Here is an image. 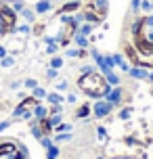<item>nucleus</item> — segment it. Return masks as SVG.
Wrapping results in <instances>:
<instances>
[{
	"instance_id": "37998d69",
	"label": "nucleus",
	"mask_w": 153,
	"mask_h": 159,
	"mask_svg": "<svg viewBox=\"0 0 153 159\" xmlns=\"http://www.w3.org/2000/svg\"><path fill=\"white\" fill-rule=\"evenodd\" d=\"M19 86H21V82H11V90H17Z\"/></svg>"
},
{
	"instance_id": "a19ab883",
	"label": "nucleus",
	"mask_w": 153,
	"mask_h": 159,
	"mask_svg": "<svg viewBox=\"0 0 153 159\" xmlns=\"http://www.w3.org/2000/svg\"><path fill=\"white\" fill-rule=\"evenodd\" d=\"M76 101H78V96H76V94H67V96H65V103H76Z\"/></svg>"
},
{
	"instance_id": "b1692460",
	"label": "nucleus",
	"mask_w": 153,
	"mask_h": 159,
	"mask_svg": "<svg viewBox=\"0 0 153 159\" xmlns=\"http://www.w3.org/2000/svg\"><path fill=\"white\" fill-rule=\"evenodd\" d=\"M72 124H65V121H61V124H59V126H55L53 128V132H55V134H59V132H72Z\"/></svg>"
},
{
	"instance_id": "423d86ee",
	"label": "nucleus",
	"mask_w": 153,
	"mask_h": 159,
	"mask_svg": "<svg viewBox=\"0 0 153 159\" xmlns=\"http://www.w3.org/2000/svg\"><path fill=\"white\" fill-rule=\"evenodd\" d=\"M82 8V2H76V0H67V2H63L61 7L57 8V17L59 15H73V13H78Z\"/></svg>"
},
{
	"instance_id": "ea45409f",
	"label": "nucleus",
	"mask_w": 153,
	"mask_h": 159,
	"mask_svg": "<svg viewBox=\"0 0 153 159\" xmlns=\"http://www.w3.org/2000/svg\"><path fill=\"white\" fill-rule=\"evenodd\" d=\"M67 86H69V84H67V80H61V82L57 84V90H67Z\"/></svg>"
},
{
	"instance_id": "a18cd8bd",
	"label": "nucleus",
	"mask_w": 153,
	"mask_h": 159,
	"mask_svg": "<svg viewBox=\"0 0 153 159\" xmlns=\"http://www.w3.org/2000/svg\"><path fill=\"white\" fill-rule=\"evenodd\" d=\"M76 2H86V0H76Z\"/></svg>"
},
{
	"instance_id": "5701e85b",
	"label": "nucleus",
	"mask_w": 153,
	"mask_h": 159,
	"mask_svg": "<svg viewBox=\"0 0 153 159\" xmlns=\"http://www.w3.org/2000/svg\"><path fill=\"white\" fill-rule=\"evenodd\" d=\"M46 94H49V92H46L44 88H40V86H36V88L32 90V96H34V98H38V101H42V98H46Z\"/></svg>"
},
{
	"instance_id": "9b49d317",
	"label": "nucleus",
	"mask_w": 153,
	"mask_h": 159,
	"mask_svg": "<svg viewBox=\"0 0 153 159\" xmlns=\"http://www.w3.org/2000/svg\"><path fill=\"white\" fill-rule=\"evenodd\" d=\"M19 15L25 19V23H32V25L36 23V17H38V15H36V11H34V8H30V7H25Z\"/></svg>"
},
{
	"instance_id": "f3484780",
	"label": "nucleus",
	"mask_w": 153,
	"mask_h": 159,
	"mask_svg": "<svg viewBox=\"0 0 153 159\" xmlns=\"http://www.w3.org/2000/svg\"><path fill=\"white\" fill-rule=\"evenodd\" d=\"M15 63H17V59L11 57V55H7L4 59H0V67H2V69H11V67H15Z\"/></svg>"
},
{
	"instance_id": "7c9ffc66",
	"label": "nucleus",
	"mask_w": 153,
	"mask_h": 159,
	"mask_svg": "<svg viewBox=\"0 0 153 159\" xmlns=\"http://www.w3.org/2000/svg\"><path fill=\"white\" fill-rule=\"evenodd\" d=\"M141 11L143 13H151V2L149 0H141Z\"/></svg>"
},
{
	"instance_id": "bb28decb",
	"label": "nucleus",
	"mask_w": 153,
	"mask_h": 159,
	"mask_svg": "<svg viewBox=\"0 0 153 159\" xmlns=\"http://www.w3.org/2000/svg\"><path fill=\"white\" fill-rule=\"evenodd\" d=\"M95 71H97V67H92V65H82L80 67V75H90Z\"/></svg>"
},
{
	"instance_id": "f8f14e48",
	"label": "nucleus",
	"mask_w": 153,
	"mask_h": 159,
	"mask_svg": "<svg viewBox=\"0 0 153 159\" xmlns=\"http://www.w3.org/2000/svg\"><path fill=\"white\" fill-rule=\"evenodd\" d=\"M92 115V105H80L78 107V111H76V117H80V119H86V117H90Z\"/></svg>"
},
{
	"instance_id": "1a4fd4ad",
	"label": "nucleus",
	"mask_w": 153,
	"mask_h": 159,
	"mask_svg": "<svg viewBox=\"0 0 153 159\" xmlns=\"http://www.w3.org/2000/svg\"><path fill=\"white\" fill-rule=\"evenodd\" d=\"M50 8H53V0H38L34 4L36 15H46V13H50Z\"/></svg>"
},
{
	"instance_id": "39448f33",
	"label": "nucleus",
	"mask_w": 153,
	"mask_h": 159,
	"mask_svg": "<svg viewBox=\"0 0 153 159\" xmlns=\"http://www.w3.org/2000/svg\"><path fill=\"white\" fill-rule=\"evenodd\" d=\"M124 92H126V90L122 88V84L120 86H113L111 90H109V94L105 96V101L111 103L113 107H122V103H124Z\"/></svg>"
},
{
	"instance_id": "a878e982",
	"label": "nucleus",
	"mask_w": 153,
	"mask_h": 159,
	"mask_svg": "<svg viewBox=\"0 0 153 159\" xmlns=\"http://www.w3.org/2000/svg\"><path fill=\"white\" fill-rule=\"evenodd\" d=\"M50 67H53V69H61V67H63V57H53V59H50Z\"/></svg>"
},
{
	"instance_id": "dca6fc26",
	"label": "nucleus",
	"mask_w": 153,
	"mask_h": 159,
	"mask_svg": "<svg viewBox=\"0 0 153 159\" xmlns=\"http://www.w3.org/2000/svg\"><path fill=\"white\" fill-rule=\"evenodd\" d=\"M46 101H49L50 105H63L65 103V96L57 94V92H49V94H46Z\"/></svg>"
},
{
	"instance_id": "c756f323",
	"label": "nucleus",
	"mask_w": 153,
	"mask_h": 159,
	"mask_svg": "<svg viewBox=\"0 0 153 159\" xmlns=\"http://www.w3.org/2000/svg\"><path fill=\"white\" fill-rule=\"evenodd\" d=\"M34 25H36V27H32V34L34 36H40V34L44 32V25L46 23H34Z\"/></svg>"
},
{
	"instance_id": "412c9836",
	"label": "nucleus",
	"mask_w": 153,
	"mask_h": 159,
	"mask_svg": "<svg viewBox=\"0 0 153 159\" xmlns=\"http://www.w3.org/2000/svg\"><path fill=\"white\" fill-rule=\"evenodd\" d=\"M49 121H50V126H53V128L59 126V124L63 121V113H50V115H49Z\"/></svg>"
},
{
	"instance_id": "6ab92c4d",
	"label": "nucleus",
	"mask_w": 153,
	"mask_h": 159,
	"mask_svg": "<svg viewBox=\"0 0 153 159\" xmlns=\"http://www.w3.org/2000/svg\"><path fill=\"white\" fill-rule=\"evenodd\" d=\"M132 113H134V109H132V107H122V111L118 113V117H120L122 121H126V119L132 117Z\"/></svg>"
},
{
	"instance_id": "0eeeda50",
	"label": "nucleus",
	"mask_w": 153,
	"mask_h": 159,
	"mask_svg": "<svg viewBox=\"0 0 153 159\" xmlns=\"http://www.w3.org/2000/svg\"><path fill=\"white\" fill-rule=\"evenodd\" d=\"M128 75L132 80H137V82H141V80H149V69H147V67H138V65H130Z\"/></svg>"
},
{
	"instance_id": "a211bd4d",
	"label": "nucleus",
	"mask_w": 153,
	"mask_h": 159,
	"mask_svg": "<svg viewBox=\"0 0 153 159\" xmlns=\"http://www.w3.org/2000/svg\"><path fill=\"white\" fill-rule=\"evenodd\" d=\"M8 4H11V7H13V11H15L17 15H19V13H21V11H23L25 7H27V4H25L23 0H7Z\"/></svg>"
},
{
	"instance_id": "cd10ccee",
	"label": "nucleus",
	"mask_w": 153,
	"mask_h": 159,
	"mask_svg": "<svg viewBox=\"0 0 153 159\" xmlns=\"http://www.w3.org/2000/svg\"><path fill=\"white\" fill-rule=\"evenodd\" d=\"M23 86L27 88V90H34V88L38 86V80L36 78H27V80H23Z\"/></svg>"
},
{
	"instance_id": "c03bdc74",
	"label": "nucleus",
	"mask_w": 153,
	"mask_h": 159,
	"mask_svg": "<svg viewBox=\"0 0 153 159\" xmlns=\"http://www.w3.org/2000/svg\"><path fill=\"white\" fill-rule=\"evenodd\" d=\"M147 82H149V84H153V69L149 71V80H147Z\"/></svg>"
},
{
	"instance_id": "72a5a7b5",
	"label": "nucleus",
	"mask_w": 153,
	"mask_h": 159,
	"mask_svg": "<svg viewBox=\"0 0 153 159\" xmlns=\"http://www.w3.org/2000/svg\"><path fill=\"white\" fill-rule=\"evenodd\" d=\"M40 144L44 147V149H49L50 144H55V143H50V136H46V134H44V136L40 138Z\"/></svg>"
},
{
	"instance_id": "ddd939ff",
	"label": "nucleus",
	"mask_w": 153,
	"mask_h": 159,
	"mask_svg": "<svg viewBox=\"0 0 153 159\" xmlns=\"http://www.w3.org/2000/svg\"><path fill=\"white\" fill-rule=\"evenodd\" d=\"M34 111V119H44V117H49V107H44V105H36L32 109Z\"/></svg>"
},
{
	"instance_id": "e433bc0d",
	"label": "nucleus",
	"mask_w": 153,
	"mask_h": 159,
	"mask_svg": "<svg viewBox=\"0 0 153 159\" xmlns=\"http://www.w3.org/2000/svg\"><path fill=\"white\" fill-rule=\"evenodd\" d=\"M97 136L99 138H107V130L103 126H97Z\"/></svg>"
},
{
	"instance_id": "58836bf2",
	"label": "nucleus",
	"mask_w": 153,
	"mask_h": 159,
	"mask_svg": "<svg viewBox=\"0 0 153 159\" xmlns=\"http://www.w3.org/2000/svg\"><path fill=\"white\" fill-rule=\"evenodd\" d=\"M34 117V111H32V109H30V111H25L23 113V115H21V117H19V119H25V121H30V119H32Z\"/></svg>"
},
{
	"instance_id": "de8ad7c7",
	"label": "nucleus",
	"mask_w": 153,
	"mask_h": 159,
	"mask_svg": "<svg viewBox=\"0 0 153 159\" xmlns=\"http://www.w3.org/2000/svg\"><path fill=\"white\" fill-rule=\"evenodd\" d=\"M122 159H128V157H122Z\"/></svg>"
},
{
	"instance_id": "4468645a",
	"label": "nucleus",
	"mask_w": 153,
	"mask_h": 159,
	"mask_svg": "<svg viewBox=\"0 0 153 159\" xmlns=\"http://www.w3.org/2000/svg\"><path fill=\"white\" fill-rule=\"evenodd\" d=\"M30 132H32V136H34V138H38V140H40L42 136H44V132H42L40 124H38V119H34L32 124H30Z\"/></svg>"
},
{
	"instance_id": "aec40b11",
	"label": "nucleus",
	"mask_w": 153,
	"mask_h": 159,
	"mask_svg": "<svg viewBox=\"0 0 153 159\" xmlns=\"http://www.w3.org/2000/svg\"><path fill=\"white\" fill-rule=\"evenodd\" d=\"M15 32H17V34H23V36H30V34H32V23H21V25H17Z\"/></svg>"
},
{
	"instance_id": "4be33fe9",
	"label": "nucleus",
	"mask_w": 153,
	"mask_h": 159,
	"mask_svg": "<svg viewBox=\"0 0 153 159\" xmlns=\"http://www.w3.org/2000/svg\"><path fill=\"white\" fill-rule=\"evenodd\" d=\"M72 140V132H59L55 134V143H69Z\"/></svg>"
},
{
	"instance_id": "7ed1b4c3",
	"label": "nucleus",
	"mask_w": 153,
	"mask_h": 159,
	"mask_svg": "<svg viewBox=\"0 0 153 159\" xmlns=\"http://www.w3.org/2000/svg\"><path fill=\"white\" fill-rule=\"evenodd\" d=\"M105 59H107V63L111 65L113 69L118 67L122 73H128L130 63H126V57L124 55H120V52H109V55H105Z\"/></svg>"
},
{
	"instance_id": "f03ea898",
	"label": "nucleus",
	"mask_w": 153,
	"mask_h": 159,
	"mask_svg": "<svg viewBox=\"0 0 153 159\" xmlns=\"http://www.w3.org/2000/svg\"><path fill=\"white\" fill-rule=\"evenodd\" d=\"M38 105V98H34L32 94L30 96H23L21 101H19V105H17L15 109H13V119H19L21 115H23L25 111H30V109H34Z\"/></svg>"
},
{
	"instance_id": "473e14b6",
	"label": "nucleus",
	"mask_w": 153,
	"mask_h": 159,
	"mask_svg": "<svg viewBox=\"0 0 153 159\" xmlns=\"http://www.w3.org/2000/svg\"><path fill=\"white\" fill-rule=\"evenodd\" d=\"M50 113H63V105H50L49 107V115Z\"/></svg>"
},
{
	"instance_id": "f704fd0d",
	"label": "nucleus",
	"mask_w": 153,
	"mask_h": 159,
	"mask_svg": "<svg viewBox=\"0 0 153 159\" xmlns=\"http://www.w3.org/2000/svg\"><path fill=\"white\" fill-rule=\"evenodd\" d=\"M130 11H132V13L141 11V0H130Z\"/></svg>"
},
{
	"instance_id": "c85d7f7f",
	"label": "nucleus",
	"mask_w": 153,
	"mask_h": 159,
	"mask_svg": "<svg viewBox=\"0 0 153 159\" xmlns=\"http://www.w3.org/2000/svg\"><path fill=\"white\" fill-rule=\"evenodd\" d=\"M57 50H59V44H57V42H53V44H46V52H49L50 57H55Z\"/></svg>"
},
{
	"instance_id": "6e6552de",
	"label": "nucleus",
	"mask_w": 153,
	"mask_h": 159,
	"mask_svg": "<svg viewBox=\"0 0 153 159\" xmlns=\"http://www.w3.org/2000/svg\"><path fill=\"white\" fill-rule=\"evenodd\" d=\"M72 42L78 48H90V38H88V36H84V34H80V32H73Z\"/></svg>"
},
{
	"instance_id": "79ce46f5",
	"label": "nucleus",
	"mask_w": 153,
	"mask_h": 159,
	"mask_svg": "<svg viewBox=\"0 0 153 159\" xmlns=\"http://www.w3.org/2000/svg\"><path fill=\"white\" fill-rule=\"evenodd\" d=\"M7 55H8V52H7V48H4V46H0V59H4Z\"/></svg>"
},
{
	"instance_id": "c9c22d12",
	"label": "nucleus",
	"mask_w": 153,
	"mask_h": 159,
	"mask_svg": "<svg viewBox=\"0 0 153 159\" xmlns=\"http://www.w3.org/2000/svg\"><path fill=\"white\" fill-rule=\"evenodd\" d=\"M145 25H147V30H153V13L145 15Z\"/></svg>"
},
{
	"instance_id": "49530a36",
	"label": "nucleus",
	"mask_w": 153,
	"mask_h": 159,
	"mask_svg": "<svg viewBox=\"0 0 153 159\" xmlns=\"http://www.w3.org/2000/svg\"><path fill=\"white\" fill-rule=\"evenodd\" d=\"M151 13H153V2H151Z\"/></svg>"
},
{
	"instance_id": "4c0bfd02",
	"label": "nucleus",
	"mask_w": 153,
	"mask_h": 159,
	"mask_svg": "<svg viewBox=\"0 0 153 159\" xmlns=\"http://www.w3.org/2000/svg\"><path fill=\"white\" fill-rule=\"evenodd\" d=\"M7 128H11V119H4V121H0V134H2Z\"/></svg>"
},
{
	"instance_id": "f257e3e1",
	"label": "nucleus",
	"mask_w": 153,
	"mask_h": 159,
	"mask_svg": "<svg viewBox=\"0 0 153 159\" xmlns=\"http://www.w3.org/2000/svg\"><path fill=\"white\" fill-rule=\"evenodd\" d=\"M78 88L86 96L99 101V98H105V96L109 94V90L113 86L105 80V75L101 71H95V73H90V75H80L78 78Z\"/></svg>"
},
{
	"instance_id": "2eb2a0df",
	"label": "nucleus",
	"mask_w": 153,
	"mask_h": 159,
	"mask_svg": "<svg viewBox=\"0 0 153 159\" xmlns=\"http://www.w3.org/2000/svg\"><path fill=\"white\" fill-rule=\"evenodd\" d=\"M95 27H97L95 23H88V21H84V23L78 25V30H76V32H80V34H84V36H88V38H90V34H92V30H95Z\"/></svg>"
},
{
	"instance_id": "20e7f679",
	"label": "nucleus",
	"mask_w": 153,
	"mask_h": 159,
	"mask_svg": "<svg viewBox=\"0 0 153 159\" xmlns=\"http://www.w3.org/2000/svg\"><path fill=\"white\" fill-rule=\"evenodd\" d=\"M113 109H115V107H113L111 103H107L105 98H99V101H95V105H92V115L97 119H105Z\"/></svg>"
},
{
	"instance_id": "2f4dec72",
	"label": "nucleus",
	"mask_w": 153,
	"mask_h": 159,
	"mask_svg": "<svg viewBox=\"0 0 153 159\" xmlns=\"http://www.w3.org/2000/svg\"><path fill=\"white\" fill-rule=\"evenodd\" d=\"M46 78H49V80H57V78H59V69H53V67H49Z\"/></svg>"
},
{
	"instance_id": "393cba45",
	"label": "nucleus",
	"mask_w": 153,
	"mask_h": 159,
	"mask_svg": "<svg viewBox=\"0 0 153 159\" xmlns=\"http://www.w3.org/2000/svg\"><path fill=\"white\" fill-rule=\"evenodd\" d=\"M57 157H59V149H57V144H50L46 149V159H57Z\"/></svg>"
},
{
	"instance_id": "9d476101",
	"label": "nucleus",
	"mask_w": 153,
	"mask_h": 159,
	"mask_svg": "<svg viewBox=\"0 0 153 159\" xmlns=\"http://www.w3.org/2000/svg\"><path fill=\"white\" fill-rule=\"evenodd\" d=\"M147 25H145V17H137L134 19V23L130 25V32H132V36H138V34H145Z\"/></svg>"
}]
</instances>
